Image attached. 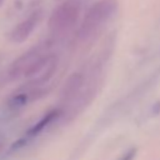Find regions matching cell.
I'll use <instances>...</instances> for the list:
<instances>
[{"label":"cell","instance_id":"cell-4","mask_svg":"<svg viewBox=\"0 0 160 160\" xmlns=\"http://www.w3.org/2000/svg\"><path fill=\"white\" fill-rule=\"evenodd\" d=\"M40 19H41V10H34L32 12H30L12 29L10 34V40L16 44L24 42L31 35L34 29L38 26Z\"/></svg>","mask_w":160,"mask_h":160},{"label":"cell","instance_id":"cell-6","mask_svg":"<svg viewBox=\"0 0 160 160\" xmlns=\"http://www.w3.org/2000/svg\"><path fill=\"white\" fill-rule=\"evenodd\" d=\"M59 114H60V110H58V109H56V110H51L50 112H48L44 118H41V119L28 131V135H31V136H32V135L39 134V132H40L41 130H44L52 120H55V119L59 116Z\"/></svg>","mask_w":160,"mask_h":160},{"label":"cell","instance_id":"cell-5","mask_svg":"<svg viewBox=\"0 0 160 160\" xmlns=\"http://www.w3.org/2000/svg\"><path fill=\"white\" fill-rule=\"evenodd\" d=\"M82 84H84V76L80 72L71 74L66 79V81H65V84H64V86L61 89L60 100L64 101V102H68V101L74 100L75 96H76V94L81 89Z\"/></svg>","mask_w":160,"mask_h":160},{"label":"cell","instance_id":"cell-1","mask_svg":"<svg viewBox=\"0 0 160 160\" xmlns=\"http://www.w3.org/2000/svg\"><path fill=\"white\" fill-rule=\"evenodd\" d=\"M118 2L116 0H99L96 1L85 14L81 25L78 31L80 40H86L92 36L105 22H108L111 16L116 12Z\"/></svg>","mask_w":160,"mask_h":160},{"label":"cell","instance_id":"cell-2","mask_svg":"<svg viewBox=\"0 0 160 160\" xmlns=\"http://www.w3.org/2000/svg\"><path fill=\"white\" fill-rule=\"evenodd\" d=\"M81 10V0H64L54 11L49 19V29L54 34H62L70 30Z\"/></svg>","mask_w":160,"mask_h":160},{"label":"cell","instance_id":"cell-7","mask_svg":"<svg viewBox=\"0 0 160 160\" xmlns=\"http://www.w3.org/2000/svg\"><path fill=\"white\" fill-rule=\"evenodd\" d=\"M135 155H136V149H130L120 160H132L135 158Z\"/></svg>","mask_w":160,"mask_h":160},{"label":"cell","instance_id":"cell-8","mask_svg":"<svg viewBox=\"0 0 160 160\" xmlns=\"http://www.w3.org/2000/svg\"><path fill=\"white\" fill-rule=\"evenodd\" d=\"M5 145H6V138H5V135L0 131V152L5 149Z\"/></svg>","mask_w":160,"mask_h":160},{"label":"cell","instance_id":"cell-3","mask_svg":"<svg viewBox=\"0 0 160 160\" xmlns=\"http://www.w3.org/2000/svg\"><path fill=\"white\" fill-rule=\"evenodd\" d=\"M45 52H49V45L48 44L36 45L32 49H30L26 52H24L21 56H19L9 66V69H8V79L9 80H15V79H19L20 76H24V72L29 68V65L34 60H36L39 56L45 54Z\"/></svg>","mask_w":160,"mask_h":160}]
</instances>
